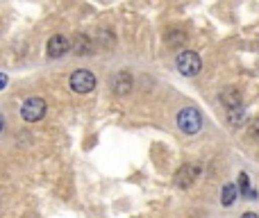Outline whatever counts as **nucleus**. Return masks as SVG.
Masks as SVG:
<instances>
[{
    "instance_id": "1",
    "label": "nucleus",
    "mask_w": 259,
    "mask_h": 218,
    "mask_svg": "<svg viewBox=\"0 0 259 218\" xmlns=\"http://www.w3.org/2000/svg\"><path fill=\"white\" fill-rule=\"evenodd\" d=\"M178 127L182 129L184 134H196V132H200V127H202V116H200V111L193 109V107L182 109V111L178 114Z\"/></svg>"
},
{
    "instance_id": "2",
    "label": "nucleus",
    "mask_w": 259,
    "mask_h": 218,
    "mask_svg": "<svg viewBox=\"0 0 259 218\" xmlns=\"http://www.w3.org/2000/svg\"><path fill=\"white\" fill-rule=\"evenodd\" d=\"M178 71L182 73V75H187V77H193V75H198L200 73V68H202V62H200V55L198 53H193V50H184V53H180L178 55Z\"/></svg>"
},
{
    "instance_id": "3",
    "label": "nucleus",
    "mask_w": 259,
    "mask_h": 218,
    "mask_svg": "<svg viewBox=\"0 0 259 218\" xmlns=\"http://www.w3.org/2000/svg\"><path fill=\"white\" fill-rule=\"evenodd\" d=\"M71 89L75 94H91L96 89V75L87 68H80L71 75Z\"/></svg>"
},
{
    "instance_id": "4",
    "label": "nucleus",
    "mask_w": 259,
    "mask_h": 218,
    "mask_svg": "<svg viewBox=\"0 0 259 218\" xmlns=\"http://www.w3.org/2000/svg\"><path fill=\"white\" fill-rule=\"evenodd\" d=\"M46 114V103L41 98H27L21 107V116L27 120V123H36L41 120Z\"/></svg>"
},
{
    "instance_id": "5",
    "label": "nucleus",
    "mask_w": 259,
    "mask_h": 218,
    "mask_svg": "<svg viewBox=\"0 0 259 218\" xmlns=\"http://www.w3.org/2000/svg\"><path fill=\"white\" fill-rule=\"evenodd\" d=\"M198 175H200V166L198 164H184L182 168L175 173V184H178L180 189H189L193 182H196Z\"/></svg>"
},
{
    "instance_id": "6",
    "label": "nucleus",
    "mask_w": 259,
    "mask_h": 218,
    "mask_svg": "<svg viewBox=\"0 0 259 218\" xmlns=\"http://www.w3.org/2000/svg\"><path fill=\"white\" fill-rule=\"evenodd\" d=\"M219 100L225 105V107H228V111H230V109H237V107H243L241 91H239V89H234V86H228V89H223V91H221Z\"/></svg>"
},
{
    "instance_id": "7",
    "label": "nucleus",
    "mask_w": 259,
    "mask_h": 218,
    "mask_svg": "<svg viewBox=\"0 0 259 218\" xmlns=\"http://www.w3.org/2000/svg\"><path fill=\"white\" fill-rule=\"evenodd\" d=\"M68 48H71V41H68L64 34H55L53 39L48 41V55L50 57H62V55L68 53Z\"/></svg>"
},
{
    "instance_id": "8",
    "label": "nucleus",
    "mask_w": 259,
    "mask_h": 218,
    "mask_svg": "<svg viewBox=\"0 0 259 218\" xmlns=\"http://www.w3.org/2000/svg\"><path fill=\"white\" fill-rule=\"evenodd\" d=\"M112 89L116 91L118 96L130 94V91H132V75H130L127 71L116 73V75H114V80H112Z\"/></svg>"
},
{
    "instance_id": "9",
    "label": "nucleus",
    "mask_w": 259,
    "mask_h": 218,
    "mask_svg": "<svg viewBox=\"0 0 259 218\" xmlns=\"http://www.w3.org/2000/svg\"><path fill=\"white\" fill-rule=\"evenodd\" d=\"M71 50L75 55H80V57H84V55L91 53V39L87 34H75L71 39Z\"/></svg>"
},
{
    "instance_id": "10",
    "label": "nucleus",
    "mask_w": 259,
    "mask_h": 218,
    "mask_svg": "<svg viewBox=\"0 0 259 218\" xmlns=\"http://www.w3.org/2000/svg\"><path fill=\"white\" fill-rule=\"evenodd\" d=\"M166 43H168L170 48H180V46L187 43V34H184V32L173 30V32H168V34H166Z\"/></svg>"
},
{
    "instance_id": "11",
    "label": "nucleus",
    "mask_w": 259,
    "mask_h": 218,
    "mask_svg": "<svg viewBox=\"0 0 259 218\" xmlns=\"http://www.w3.org/2000/svg\"><path fill=\"white\" fill-rule=\"evenodd\" d=\"M234 200H237V189H234V184H225L223 193H221V202H223L225 207H232Z\"/></svg>"
},
{
    "instance_id": "12",
    "label": "nucleus",
    "mask_w": 259,
    "mask_h": 218,
    "mask_svg": "<svg viewBox=\"0 0 259 218\" xmlns=\"http://www.w3.org/2000/svg\"><path fill=\"white\" fill-rule=\"evenodd\" d=\"M228 120L234 125V127H239V125H243V120H246V109H243V107L230 109V111H228Z\"/></svg>"
},
{
    "instance_id": "13",
    "label": "nucleus",
    "mask_w": 259,
    "mask_h": 218,
    "mask_svg": "<svg viewBox=\"0 0 259 218\" xmlns=\"http://www.w3.org/2000/svg\"><path fill=\"white\" fill-rule=\"evenodd\" d=\"M239 187H241L243 196H248V198H255V196H257V193L250 189V180H248V175H246V173L239 175Z\"/></svg>"
},
{
    "instance_id": "14",
    "label": "nucleus",
    "mask_w": 259,
    "mask_h": 218,
    "mask_svg": "<svg viewBox=\"0 0 259 218\" xmlns=\"http://www.w3.org/2000/svg\"><path fill=\"white\" fill-rule=\"evenodd\" d=\"M250 137L259 139V118H255V120L250 123Z\"/></svg>"
},
{
    "instance_id": "15",
    "label": "nucleus",
    "mask_w": 259,
    "mask_h": 218,
    "mask_svg": "<svg viewBox=\"0 0 259 218\" xmlns=\"http://www.w3.org/2000/svg\"><path fill=\"white\" fill-rule=\"evenodd\" d=\"M5 84H7V77H5V75H0V89H3Z\"/></svg>"
},
{
    "instance_id": "16",
    "label": "nucleus",
    "mask_w": 259,
    "mask_h": 218,
    "mask_svg": "<svg viewBox=\"0 0 259 218\" xmlns=\"http://www.w3.org/2000/svg\"><path fill=\"white\" fill-rule=\"evenodd\" d=\"M241 218H259V216H257V214H252V211H248V214H243Z\"/></svg>"
}]
</instances>
